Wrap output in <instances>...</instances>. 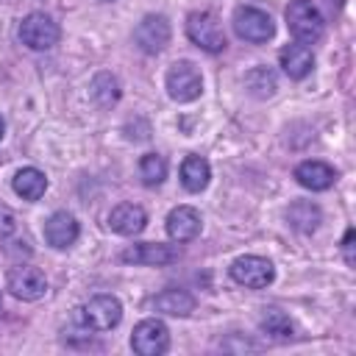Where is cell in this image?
Returning <instances> with one entry per match:
<instances>
[{
  "label": "cell",
  "mask_w": 356,
  "mask_h": 356,
  "mask_svg": "<svg viewBox=\"0 0 356 356\" xmlns=\"http://www.w3.org/2000/svg\"><path fill=\"white\" fill-rule=\"evenodd\" d=\"M245 86L253 97H270L275 92V75L273 70L267 67H253L248 75H245Z\"/></svg>",
  "instance_id": "obj_23"
},
{
  "label": "cell",
  "mask_w": 356,
  "mask_h": 356,
  "mask_svg": "<svg viewBox=\"0 0 356 356\" xmlns=\"http://www.w3.org/2000/svg\"><path fill=\"white\" fill-rule=\"evenodd\" d=\"M211 178V167L203 156H186L181 164V184L186 192H203L209 186Z\"/></svg>",
  "instance_id": "obj_18"
},
{
  "label": "cell",
  "mask_w": 356,
  "mask_h": 356,
  "mask_svg": "<svg viewBox=\"0 0 356 356\" xmlns=\"http://www.w3.org/2000/svg\"><path fill=\"white\" fill-rule=\"evenodd\" d=\"M170 36H172V28L167 22L164 14H147L142 17V22L134 28V42L142 53H161L167 44H170Z\"/></svg>",
  "instance_id": "obj_8"
},
{
  "label": "cell",
  "mask_w": 356,
  "mask_h": 356,
  "mask_svg": "<svg viewBox=\"0 0 356 356\" xmlns=\"http://www.w3.org/2000/svg\"><path fill=\"white\" fill-rule=\"evenodd\" d=\"M295 178H298V184L300 186H306V189H312V192H323V189H328L331 184H334V170L325 164V161H317V159H312V161H300L298 167H295Z\"/></svg>",
  "instance_id": "obj_16"
},
{
  "label": "cell",
  "mask_w": 356,
  "mask_h": 356,
  "mask_svg": "<svg viewBox=\"0 0 356 356\" xmlns=\"http://www.w3.org/2000/svg\"><path fill=\"white\" fill-rule=\"evenodd\" d=\"M11 186H14V192H17L22 200H39V197L44 195V189H47V178H44V172L36 170V167H22V170L14 175Z\"/></svg>",
  "instance_id": "obj_19"
},
{
  "label": "cell",
  "mask_w": 356,
  "mask_h": 356,
  "mask_svg": "<svg viewBox=\"0 0 356 356\" xmlns=\"http://www.w3.org/2000/svg\"><path fill=\"white\" fill-rule=\"evenodd\" d=\"M153 309L170 317H186L195 312V298L184 289H164L153 298Z\"/></svg>",
  "instance_id": "obj_17"
},
{
  "label": "cell",
  "mask_w": 356,
  "mask_h": 356,
  "mask_svg": "<svg viewBox=\"0 0 356 356\" xmlns=\"http://www.w3.org/2000/svg\"><path fill=\"white\" fill-rule=\"evenodd\" d=\"M342 250H345V261H348V264H353V228H348V231H345Z\"/></svg>",
  "instance_id": "obj_26"
},
{
  "label": "cell",
  "mask_w": 356,
  "mask_h": 356,
  "mask_svg": "<svg viewBox=\"0 0 356 356\" xmlns=\"http://www.w3.org/2000/svg\"><path fill=\"white\" fill-rule=\"evenodd\" d=\"M120 259L128 261V264H170V261L178 259V248L159 245V242H142V245L125 248Z\"/></svg>",
  "instance_id": "obj_14"
},
{
  "label": "cell",
  "mask_w": 356,
  "mask_h": 356,
  "mask_svg": "<svg viewBox=\"0 0 356 356\" xmlns=\"http://www.w3.org/2000/svg\"><path fill=\"white\" fill-rule=\"evenodd\" d=\"M3 134H6V122H3V117H0V139H3Z\"/></svg>",
  "instance_id": "obj_27"
},
{
  "label": "cell",
  "mask_w": 356,
  "mask_h": 356,
  "mask_svg": "<svg viewBox=\"0 0 356 356\" xmlns=\"http://www.w3.org/2000/svg\"><path fill=\"white\" fill-rule=\"evenodd\" d=\"M278 58H281V70H284L289 78H295V81L306 78V75L312 72V67H314V56H312L309 44H300V42L286 44Z\"/></svg>",
  "instance_id": "obj_15"
},
{
  "label": "cell",
  "mask_w": 356,
  "mask_h": 356,
  "mask_svg": "<svg viewBox=\"0 0 356 356\" xmlns=\"http://www.w3.org/2000/svg\"><path fill=\"white\" fill-rule=\"evenodd\" d=\"M81 317L92 331H111L122 320V303L114 295H95L81 309Z\"/></svg>",
  "instance_id": "obj_9"
},
{
  "label": "cell",
  "mask_w": 356,
  "mask_h": 356,
  "mask_svg": "<svg viewBox=\"0 0 356 356\" xmlns=\"http://www.w3.org/2000/svg\"><path fill=\"white\" fill-rule=\"evenodd\" d=\"M186 36L206 53H220L225 47V33L217 17L209 11H192L186 17Z\"/></svg>",
  "instance_id": "obj_5"
},
{
  "label": "cell",
  "mask_w": 356,
  "mask_h": 356,
  "mask_svg": "<svg viewBox=\"0 0 356 356\" xmlns=\"http://www.w3.org/2000/svg\"><path fill=\"white\" fill-rule=\"evenodd\" d=\"M78 234H81L78 220H75L70 211H53V214L47 217V222H44V239H47V245H53V248H58V250L75 245Z\"/></svg>",
  "instance_id": "obj_12"
},
{
  "label": "cell",
  "mask_w": 356,
  "mask_h": 356,
  "mask_svg": "<svg viewBox=\"0 0 356 356\" xmlns=\"http://www.w3.org/2000/svg\"><path fill=\"white\" fill-rule=\"evenodd\" d=\"M286 28L289 33L300 42V44H314L323 31H325V19L320 14V8L312 0H292L286 6Z\"/></svg>",
  "instance_id": "obj_1"
},
{
  "label": "cell",
  "mask_w": 356,
  "mask_h": 356,
  "mask_svg": "<svg viewBox=\"0 0 356 356\" xmlns=\"http://www.w3.org/2000/svg\"><path fill=\"white\" fill-rule=\"evenodd\" d=\"M6 284H8L11 295L19 298V300H39V298H44V292H47V278H44V273H42L39 267H31V264L14 267V270L8 273V278H6Z\"/></svg>",
  "instance_id": "obj_10"
},
{
  "label": "cell",
  "mask_w": 356,
  "mask_h": 356,
  "mask_svg": "<svg viewBox=\"0 0 356 356\" xmlns=\"http://www.w3.org/2000/svg\"><path fill=\"white\" fill-rule=\"evenodd\" d=\"M167 95L178 103H189L195 97H200L203 92V78H200V70L192 64V61H175L170 70H167Z\"/></svg>",
  "instance_id": "obj_4"
},
{
  "label": "cell",
  "mask_w": 356,
  "mask_h": 356,
  "mask_svg": "<svg viewBox=\"0 0 356 356\" xmlns=\"http://www.w3.org/2000/svg\"><path fill=\"white\" fill-rule=\"evenodd\" d=\"M139 175L145 186H159L167 178V161L159 153H145L139 159Z\"/></svg>",
  "instance_id": "obj_22"
},
{
  "label": "cell",
  "mask_w": 356,
  "mask_h": 356,
  "mask_svg": "<svg viewBox=\"0 0 356 356\" xmlns=\"http://www.w3.org/2000/svg\"><path fill=\"white\" fill-rule=\"evenodd\" d=\"M231 278L248 289H264L275 278V267L264 256H239L231 264Z\"/></svg>",
  "instance_id": "obj_6"
},
{
  "label": "cell",
  "mask_w": 356,
  "mask_h": 356,
  "mask_svg": "<svg viewBox=\"0 0 356 356\" xmlns=\"http://www.w3.org/2000/svg\"><path fill=\"white\" fill-rule=\"evenodd\" d=\"M145 225H147V214L136 203H120L108 214V228L120 236H136L145 231Z\"/></svg>",
  "instance_id": "obj_11"
},
{
  "label": "cell",
  "mask_w": 356,
  "mask_h": 356,
  "mask_svg": "<svg viewBox=\"0 0 356 356\" xmlns=\"http://www.w3.org/2000/svg\"><path fill=\"white\" fill-rule=\"evenodd\" d=\"M92 97L103 108L114 106L120 100V83H117V78L111 72H97L95 81H92Z\"/></svg>",
  "instance_id": "obj_21"
},
{
  "label": "cell",
  "mask_w": 356,
  "mask_h": 356,
  "mask_svg": "<svg viewBox=\"0 0 356 356\" xmlns=\"http://www.w3.org/2000/svg\"><path fill=\"white\" fill-rule=\"evenodd\" d=\"M200 211L192 209V206H175L170 214H167V234L170 239L175 242H189L200 234Z\"/></svg>",
  "instance_id": "obj_13"
},
{
  "label": "cell",
  "mask_w": 356,
  "mask_h": 356,
  "mask_svg": "<svg viewBox=\"0 0 356 356\" xmlns=\"http://www.w3.org/2000/svg\"><path fill=\"white\" fill-rule=\"evenodd\" d=\"M261 331L264 334H270L273 339H292V320L284 314V312H278V309H270L264 317H261Z\"/></svg>",
  "instance_id": "obj_24"
},
{
  "label": "cell",
  "mask_w": 356,
  "mask_h": 356,
  "mask_svg": "<svg viewBox=\"0 0 356 356\" xmlns=\"http://www.w3.org/2000/svg\"><path fill=\"white\" fill-rule=\"evenodd\" d=\"M234 31H236L239 39L261 44V42L273 39L275 25H273V17L267 11H261L256 6H239L234 11Z\"/></svg>",
  "instance_id": "obj_3"
},
{
  "label": "cell",
  "mask_w": 356,
  "mask_h": 356,
  "mask_svg": "<svg viewBox=\"0 0 356 356\" xmlns=\"http://www.w3.org/2000/svg\"><path fill=\"white\" fill-rule=\"evenodd\" d=\"M131 348L139 356H161L170 348V331H167V325L161 320H156V317L139 320L134 325V334H131Z\"/></svg>",
  "instance_id": "obj_7"
},
{
  "label": "cell",
  "mask_w": 356,
  "mask_h": 356,
  "mask_svg": "<svg viewBox=\"0 0 356 356\" xmlns=\"http://www.w3.org/2000/svg\"><path fill=\"white\" fill-rule=\"evenodd\" d=\"M0 306H3V300H0Z\"/></svg>",
  "instance_id": "obj_28"
},
{
  "label": "cell",
  "mask_w": 356,
  "mask_h": 356,
  "mask_svg": "<svg viewBox=\"0 0 356 356\" xmlns=\"http://www.w3.org/2000/svg\"><path fill=\"white\" fill-rule=\"evenodd\" d=\"M19 39L31 50H50V47L58 44L61 28H58V22L53 17L42 14V11H33L19 22Z\"/></svg>",
  "instance_id": "obj_2"
},
{
  "label": "cell",
  "mask_w": 356,
  "mask_h": 356,
  "mask_svg": "<svg viewBox=\"0 0 356 356\" xmlns=\"http://www.w3.org/2000/svg\"><path fill=\"white\" fill-rule=\"evenodd\" d=\"M14 231H17V214L6 203H0V236H11Z\"/></svg>",
  "instance_id": "obj_25"
},
{
  "label": "cell",
  "mask_w": 356,
  "mask_h": 356,
  "mask_svg": "<svg viewBox=\"0 0 356 356\" xmlns=\"http://www.w3.org/2000/svg\"><path fill=\"white\" fill-rule=\"evenodd\" d=\"M320 220H323V214H320V209H317L312 200H295V203L286 209V222H289L295 231H300V234L317 231Z\"/></svg>",
  "instance_id": "obj_20"
}]
</instances>
